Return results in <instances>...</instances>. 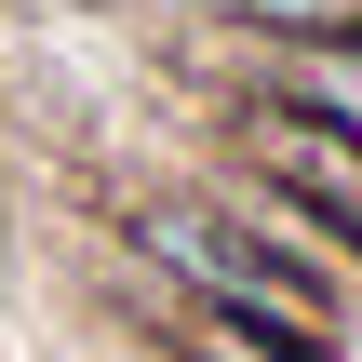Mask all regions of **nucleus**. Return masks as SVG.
<instances>
[{
	"label": "nucleus",
	"mask_w": 362,
	"mask_h": 362,
	"mask_svg": "<svg viewBox=\"0 0 362 362\" xmlns=\"http://www.w3.org/2000/svg\"><path fill=\"white\" fill-rule=\"evenodd\" d=\"M134 255L148 269H175L215 322H255V336H282V349H336V269H309V255H282V242H255L228 202H148L134 215Z\"/></svg>",
	"instance_id": "obj_1"
},
{
	"label": "nucleus",
	"mask_w": 362,
	"mask_h": 362,
	"mask_svg": "<svg viewBox=\"0 0 362 362\" xmlns=\"http://www.w3.org/2000/svg\"><path fill=\"white\" fill-rule=\"evenodd\" d=\"M242 161H255V188H282V202L362 228V134L309 121V107H255V121H242Z\"/></svg>",
	"instance_id": "obj_2"
},
{
	"label": "nucleus",
	"mask_w": 362,
	"mask_h": 362,
	"mask_svg": "<svg viewBox=\"0 0 362 362\" xmlns=\"http://www.w3.org/2000/svg\"><path fill=\"white\" fill-rule=\"evenodd\" d=\"M269 81H282V107H309V121L362 134V40H282V54H269Z\"/></svg>",
	"instance_id": "obj_3"
},
{
	"label": "nucleus",
	"mask_w": 362,
	"mask_h": 362,
	"mask_svg": "<svg viewBox=\"0 0 362 362\" xmlns=\"http://www.w3.org/2000/svg\"><path fill=\"white\" fill-rule=\"evenodd\" d=\"M228 13L269 40H362V0H228Z\"/></svg>",
	"instance_id": "obj_4"
},
{
	"label": "nucleus",
	"mask_w": 362,
	"mask_h": 362,
	"mask_svg": "<svg viewBox=\"0 0 362 362\" xmlns=\"http://www.w3.org/2000/svg\"><path fill=\"white\" fill-rule=\"evenodd\" d=\"M188 362H336V349H282V336H255V322H188Z\"/></svg>",
	"instance_id": "obj_5"
}]
</instances>
